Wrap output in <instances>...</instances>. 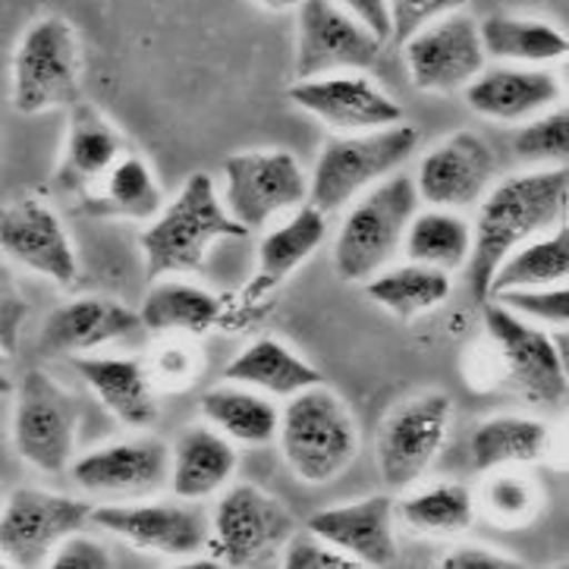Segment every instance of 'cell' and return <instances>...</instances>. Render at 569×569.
<instances>
[{
    "mask_svg": "<svg viewBox=\"0 0 569 569\" xmlns=\"http://www.w3.org/2000/svg\"><path fill=\"white\" fill-rule=\"evenodd\" d=\"M569 170L567 164L538 167L526 173H513L485 192L476 204L478 218L472 223V252L466 261V287L472 302L481 306L488 299V283L497 264L519 242L541 237L553 227L567 223Z\"/></svg>",
    "mask_w": 569,
    "mask_h": 569,
    "instance_id": "cell-1",
    "label": "cell"
},
{
    "mask_svg": "<svg viewBox=\"0 0 569 569\" xmlns=\"http://www.w3.org/2000/svg\"><path fill=\"white\" fill-rule=\"evenodd\" d=\"M485 340L476 356L488 362L476 390H510L538 406H560L567 400V362L557 352L553 333L503 309L495 299L481 302Z\"/></svg>",
    "mask_w": 569,
    "mask_h": 569,
    "instance_id": "cell-2",
    "label": "cell"
},
{
    "mask_svg": "<svg viewBox=\"0 0 569 569\" xmlns=\"http://www.w3.org/2000/svg\"><path fill=\"white\" fill-rule=\"evenodd\" d=\"M242 237H249V230L230 218L214 180L208 173H192L177 199L161 204L139 239L148 280L196 274L218 242Z\"/></svg>",
    "mask_w": 569,
    "mask_h": 569,
    "instance_id": "cell-3",
    "label": "cell"
},
{
    "mask_svg": "<svg viewBox=\"0 0 569 569\" xmlns=\"http://www.w3.org/2000/svg\"><path fill=\"white\" fill-rule=\"evenodd\" d=\"M274 441L299 481L328 485L359 453V425L347 400L321 381L287 397Z\"/></svg>",
    "mask_w": 569,
    "mask_h": 569,
    "instance_id": "cell-4",
    "label": "cell"
},
{
    "mask_svg": "<svg viewBox=\"0 0 569 569\" xmlns=\"http://www.w3.org/2000/svg\"><path fill=\"white\" fill-rule=\"evenodd\" d=\"M333 242V271L347 283H362L387 268L403 249L406 227L422 208L412 173H390L347 204Z\"/></svg>",
    "mask_w": 569,
    "mask_h": 569,
    "instance_id": "cell-5",
    "label": "cell"
},
{
    "mask_svg": "<svg viewBox=\"0 0 569 569\" xmlns=\"http://www.w3.org/2000/svg\"><path fill=\"white\" fill-rule=\"evenodd\" d=\"M422 132L409 123L366 129V132H340L321 148L309 177V204L321 214L343 211L366 189L397 173L419 151Z\"/></svg>",
    "mask_w": 569,
    "mask_h": 569,
    "instance_id": "cell-6",
    "label": "cell"
},
{
    "mask_svg": "<svg viewBox=\"0 0 569 569\" xmlns=\"http://www.w3.org/2000/svg\"><path fill=\"white\" fill-rule=\"evenodd\" d=\"M82 98V44L67 17L36 19L19 36L10 63V104L22 117L67 111Z\"/></svg>",
    "mask_w": 569,
    "mask_h": 569,
    "instance_id": "cell-7",
    "label": "cell"
},
{
    "mask_svg": "<svg viewBox=\"0 0 569 569\" xmlns=\"http://www.w3.org/2000/svg\"><path fill=\"white\" fill-rule=\"evenodd\" d=\"M79 422V400L44 368H29L13 387V450L38 472L60 476L70 469Z\"/></svg>",
    "mask_w": 569,
    "mask_h": 569,
    "instance_id": "cell-8",
    "label": "cell"
},
{
    "mask_svg": "<svg viewBox=\"0 0 569 569\" xmlns=\"http://www.w3.org/2000/svg\"><path fill=\"white\" fill-rule=\"evenodd\" d=\"M296 529L290 507L258 485H227L211 513L208 551L221 567H264L280 557Z\"/></svg>",
    "mask_w": 569,
    "mask_h": 569,
    "instance_id": "cell-9",
    "label": "cell"
},
{
    "mask_svg": "<svg viewBox=\"0 0 569 569\" xmlns=\"http://www.w3.org/2000/svg\"><path fill=\"white\" fill-rule=\"evenodd\" d=\"M223 208L249 233L309 202V173L293 151L258 148L223 161Z\"/></svg>",
    "mask_w": 569,
    "mask_h": 569,
    "instance_id": "cell-10",
    "label": "cell"
},
{
    "mask_svg": "<svg viewBox=\"0 0 569 569\" xmlns=\"http://www.w3.org/2000/svg\"><path fill=\"white\" fill-rule=\"evenodd\" d=\"M453 419V400L441 390L416 393L385 416L375 438L378 476L390 491L419 485L441 453Z\"/></svg>",
    "mask_w": 569,
    "mask_h": 569,
    "instance_id": "cell-11",
    "label": "cell"
},
{
    "mask_svg": "<svg viewBox=\"0 0 569 569\" xmlns=\"http://www.w3.org/2000/svg\"><path fill=\"white\" fill-rule=\"evenodd\" d=\"M89 500L17 488L0 507V560L3 567H48L54 548L67 535L89 529Z\"/></svg>",
    "mask_w": 569,
    "mask_h": 569,
    "instance_id": "cell-12",
    "label": "cell"
},
{
    "mask_svg": "<svg viewBox=\"0 0 569 569\" xmlns=\"http://www.w3.org/2000/svg\"><path fill=\"white\" fill-rule=\"evenodd\" d=\"M385 41L333 0H302L296 7V79L366 73Z\"/></svg>",
    "mask_w": 569,
    "mask_h": 569,
    "instance_id": "cell-13",
    "label": "cell"
},
{
    "mask_svg": "<svg viewBox=\"0 0 569 569\" xmlns=\"http://www.w3.org/2000/svg\"><path fill=\"white\" fill-rule=\"evenodd\" d=\"M89 526L127 545L164 557H199L208 551L211 516L196 500H136L92 507Z\"/></svg>",
    "mask_w": 569,
    "mask_h": 569,
    "instance_id": "cell-14",
    "label": "cell"
},
{
    "mask_svg": "<svg viewBox=\"0 0 569 569\" xmlns=\"http://www.w3.org/2000/svg\"><path fill=\"white\" fill-rule=\"evenodd\" d=\"M400 48L412 86L425 94L462 92L488 63L478 22L462 10L431 19L419 32L406 38Z\"/></svg>",
    "mask_w": 569,
    "mask_h": 569,
    "instance_id": "cell-15",
    "label": "cell"
},
{
    "mask_svg": "<svg viewBox=\"0 0 569 569\" xmlns=\"http://www.w3.org/2000/svg\"><path fill=\"white\" fill-rule=\"evenodd\" d=\"M495 180V148L476 129H457L431 151H425L412 177L419 202L447 211L476 208Z\"/></svg>",
    "mask_w": 569,
    "mask_h": 569,
    "instance_id": "cell-16",
    "label": "cell"
},
{
    "mask_svg": "<svg viewBox=\"0 0 569 569\" xmlns=\"http://www.w3.org/2000/svg\"><path fill=\"white\" fill-rule=\"evenodd\" d=\"M0 252L57 287H73L79 277L73 239L41 196H19L0 204Z\"/></svg>",
    "mask_w": 569,
    "mask_h": 569,
    "instance_id": "cell-17",
    "label": "cell"
},
{
    "mask_svg": "<svg viewBox=\"0 0 569 569\" xmlns=\"http://www.w3.org/2000/svg\"><path fill=\"white\" fill-rule=\"evenodd\" d=\"M287 98L333 132H366L403 123V104L366 73H331L296 79Z\"/></svg>",
    "mask_w": 569,
    "mask_h": 569,
    "instance_id": "cell-18",
    "label": "cell"
},
{
    "mask_svg": "<svg viewBox=\"0 0 569 569\" xmlns=\"http://www.w3.org/2000/svg\"><path fill=\"white\" fill-rule=\"evenodd\" d=\"M170 472V447L158 438L94 447L70 462V478L86 495L101 497H148L161 491Z\"/></svg>",
    "mask_w": 569,
    "mask_h": 569,
    "instance_id": "cell-19",
    "label": "cell"
},
{
    "mask_svg": "<svg viewBox=\"0 0 569 569\" xmlns=\"http://www.w3.org/2000/svg\"><path fill=\"white\" fill-rule=\"evenodd\" d=\"M393 503L397 500L390 495H371L352 503L328 507L309 519V532L347 553L356 567H393L400 557L393 532Z\"/></svg>",
    "mask_w": 569,
    "mask_h": 569,
    "instance_id": "cell-20",
    "label": "cell"
},
{
    "mask_svg": "<svg viewBox=\"0 0 569 569\" xmlns=\"http://www.w3.org/2000/svg\"><path fill=\"white\" fill-rule=\"evenodd\" d=\"M67 111H70L67 142H63V154H60L54 180L57 186H63L67 192L82 199L86 192H92L94 186L101 183V177L132 146H129L127 132L117 127L94 101L79 98Z\"/></svg>",
    "mask_w": 569,
    "mask_h": 569,
    "instance_id": "cell-21",
    "label": "cell"
},
{
    "mask_svg": "<svg viewBox=\"0 0 569 569\" xmlns=\"http://www.w3.org/2000/svg\"><path fill=\"white\" fill-rule=\"evenodd\" d=\"M469 111L495 123H526L538 113L551 111L563 98V86L545 67H495L481 73L462 89Z\"/></svg>",
    "mask_w": 569,
    "mask_h": 569,
    "instance_id": "cell-22",
    "label": "cell"
},
{
    "mask_svg": "<svg viewBox=\"0 0 569 569\" xmlns=\"http://www.w3.org/2000/svg\"><path fill=\"white\" fill-rule=\"evenodd\" d=\"M70 362L117 422L132 431H148L158 425V387L148 375L146 359L79 352L70 356Z\"/></svg>",
    "mask_w": 569,
    "mask_h": 569,
    "instance_id": "cell-23",
    "label": "cell"
},
{
    "mask_svg": "<svg viewBox=\"0 0 569 569\" xmlns=\"http://www.w3.org/2000/svg\"><path fill=\"white\" fill-rule=\"evenodd\" d=\"M142 331L139 312L108 296H79L48 315L41 349L57 356H79Z\"/></svg>",
    "mask_w": 569,
    "mask_h": 569,
    "instance_id": "cell-24",
    "label": "cell"
},
{
    "mask_svg": "<svg viewBox=\"0 0 569 569\" xmlns=\"http://www.w3.org/2000/svg\"><path fill=\"white\" fill-rule=\"evenodd\" d=\"M239 466V447L211 425H189L170 447L167 488L180 500H204L221 495L233 481Z\"/></svg>",
    "mask_w": 569,
    "mask_h": 569,
    "instance_id": "cell-25",
    "label": "cell"
},
{
    "mask_svg": "<svg viewBox=\"0 0 569 569\" xmlns=\"http://www.w3.org/2000/svg\"><path fill=\"white\" fill-rule=\"evenodd\" d=\"M553 447H557V435L551 425L535 416H513V412L481 419L469 435V457L478 472L548 462L553 457Z\"/></svg>",
    "mask_w": 569,
    "mask_h": 569,
    "instance_id": "cell-26",
    "label": "cell"
},
{
    "mask_svg": "<svg viewBox=\"0 0 569 569\" xmlns=\"http://www.w3.org/2000/svg\"><path fill=\"white\" fill-rule=\"evenodd\" d=\"M328 237V214H321L315 204H299L290 218L274 227L258 246L256 274L249 280V299L271 293L287 277H293L309 258L321 249Z\"/></svg>",
    "mask_w": 569,
    "mask_h": 569,
    "instance_id": "cell-27",
    "label": "cell"
},
{
    "mask_svg": "<svg viewBox=\"0 0 569 569\" xmlns=\"http://www.w3.org/2000/svg\"><path fill=\"white\" fill-rule=\"evenodd\" d=\"M148 333H199L211 331L223 315L221 296L189 283L183 277H158L136 309Z\"/></svg>",
    "mask_w": 569,
    "mask_h": 569,
    "instance_id": "cell-28",
    "label": "cell"
},
{
    "mask_svg": "<svg viewBox=\"0 0 569 569\" xmlns=\"http://www.w3.org/2000/svg\"><path fill=\"white\" fill-rule=\"evenodd\" d=\"M223 381L230 385L252 387L271 397H293L306 387L321 385L325 375L306 362L299 352L280 343L277 337H258L246 349H239L237 356L223 368Z\"/></svg>",
    "mask_w": 569,
    "mask_h": 569,
    "instance_id": "cell-29",
    "label": "cell"
},
{
    "mask_svg": "<svg viewBox=\"0 0 569 569\" xmlns=\"http://www.w3.org/2000/svg\"><path fill=\"white\" fill-rule=\"evenodd\" d=\"M366 296L381 306L400 321H416L431 309H441L443 302L453 293V277L431 268V264H419V261H406V264H387L378 274L362 280Z\"/></svg>",
    "mask_w": 569,
    "mask_h": 569,
    "instance_id": "cell-30",
    "label": "cell"
},
{
    "mask_svg": "<svg viewBox=\"0 0 569 569\" xmlns=\"http://www.w3.org/2000/svg\"><path fill=\"white\" fill-rule=\"evenodd\" d=\"M86 211L101 218H123V221H151L161 204L164 192L154 177V170L139 151L129 148L127 154L101 177L92 192L82 196Z\"/></svg>",
    "mask_w": 569,
    "mask_h": 569,
    "instance_id": "cell-31",
    "label": "cell"
},
{
    "mask_svg": "<svg viewBox=\"0 0 569 569\" xmlns=\"http://www.w3.org/2000/svg\"><path fill=\"white\" fill-rule=\"evenodd\" d=\"M202 419L214 431H221L223 438L237 443V447H264L277 438V425H280V409H277L268 393L252 390V387L230 385L208 390L199 403Z\"/></svg>",
    "mask_w": 569,
    "mask_h": 569,
    "instance_id": "cell-32",
    "label": "cell"
},
{
    "mask_svg": "<svg viewBox=\"0 0 569 569\" xmlns=\"http://www.w3.org/2000/svg\"><path fill=\"white\" fill-rule=\"evenodd\" d=\"M478 36H481L485 57H495L503 63L545 67L569 54L567 36L545 19L497 13L478 22Z\"/></svg>",
    "mask_w": 569,
    "mask_h": 569,
    "instance_id": "cell-33",
    "label": "cell"
},
{
    "mask_svg": "<svg viewBox=\"0 0 569 569\" xmlns=\"http://www.w3.org/2000/svg\"><path fill=\"white\" fill-rule=\"evenodd\" d=\"M569 277V230L567 223L553 227L541 237L519 242L497 264L488 283V299L503 290H532V287H553L567 283Z\"/></svg>",
    "mask_w": 569,
    "mask_h": 569,
    "instance_id": "cell-34",
    "label": "cell"
},
{
    "mask_svg": "<svg viewBox=\"0 0 569 569\" xmlns=\"http://www.w3.org/2000/svg\"><path fill=\"white\" fill-rule=\"evenodd\" d=\"M393 513L409 532L422 538H459L472 529L478 503L476 495L457 481H435L393 503Z\"/></svg>",
    "mask_w": 569,
    "mask_h": 569,
    "instance_id": "cell-35",
    "label": "cell"
},
{
    "mask_svg": "<svg viewBox=\"0 0 569 569\" xmlns=\"http://www.w3.org/2000/svg\"><path fill=\"white\" fill-rule=\"evenodd\" d=\"M406 261H419L441 268L447 274L462 271L472 252V223L459 211L447 208H419L406 227L403 249Z\"/></svg>",
    "mask_w": 569,
    "mask_h": 569,
    "instance_id": "cell-36",
    "label": "cell"
},
{
    "mask_svg": "<svg viewBox=\"0 0 569 569\" xmlns=\"http://www.w3.org/2000/svg\"><path fill=\"white\" fill-rule=\"evenodd\" d=\"M485 476L488 478L481 485V495L476 497V503L485 507V513L507 529L532 522L541 510V495L532 478H526L519 469H495Z\"/></svg>",
    "mask_w": 569,
    "mask_h": 569,
    "instance_id": "cell-37",
    "label": "cell"
},
{
    "mask_svg": "<svg viewBox=\"0 0 569 569\" xmlns=\"http://www.w3.org/2000/svg\"><path fill=\"white\" fill-rule=\"evenodd\" d=\"M513 154L529 164H567L569 158V113L567 108L532 117L513 136Z\"/></svg>",
    "mask_w": 569,
    "mask_h": 569,
    "instance_id": "cell-38",
    "label": "cell"
},
{
    "mask_svg": "<svg viewBox=\"0 0 569 569\" xmlns=\"http://www.w3.org/2000/svg\"><path fill=\"white\" fill-rule=\"evenodd\" d=\"M146 368L158 390H186L202 371V352L189 333H161Z\"/></svg>",
    "mask_w": 569,
    "mask_h": 569,
    "instance_id": "cell-39",
    "label": "cell"
},
{
    "mask_svg": "<svg viewBox=\"0 0 569 569\" xmlns=\"http://www.w3.org/2000/svg\"><path fill=\"white\" fill-rule=\"evenodd\" d=\"M503 309H510L519 318L532 321V325H553V328H567L569 321V290L567 283H553V287H532V290H503L491 296Z\"/></svg>",
    "mask_w": 569,
    "mask_h": 569,
    "instance_id": "cell-40",
    "label": "cell"
},
{
    "mask_svg": "<svg viewBox=\"0 0 569 569\" xmlns=\"http://www.w3.org/2000/svg\"><path fill=\"white\" fill-rule=\"evenodd\" d=\"M476 0H387V17H390V41L403 44L412 32H419L431 19L466 10Z\"/></svg>",
    "mask_w": 569,
    "mask_h": 569,
    "instance_id": "cell-41",
    "label": "cell"
},
{
    "mask_svg": "<svg viewBox=\"0 0 569 569\" xmlns=\"http://www.w3.org/2000/svg\"><path fill=\"white\" fill-rule=\"evenodd\" d=\"M280 560L287 569H352L356 563L349 560L347 553H340L333 545L321 541L312 532H299L296 529L290 535V541L283 545Z\"/></svg>",
    "mask_w": 569,
    "mask_h": 569,
    "instance_id": "cell-42",
    "label": "cell"
},
{
    "mask_svg": "<svg viewBox=\"0 0 569 569\" xmlns=\"http://www.w3.org/2000/svg\"><path fill=\"white\" fill-rule=\"evenodd\" d=\"M29 318V302L19 293L17 277L10 274L7 264H0V349L3 352H17L22 325Z\"/></svg>",
    "mask_w": 569,
    "mask_h": 569,
    "instance_id": "cell-43",
    "label": "cell"
},
{
    "mask_svg": "<svg viewBox=\"0 0 569 569\" xmlns=\"http://www.w3.org/2000/svg\"><path fill=\"white\" fill-rule=\"evenodd\" d=\"M48 567L54 569H108L113 567V557L111 551L101 545V541H94L82 532L67 535L60 545L51 553V560H48Z\"/></svg>",
    "mask_w": 569,
    "mask_h": 569,
    "instance_id": "cell-44",
    "label": "cell"
},
{
    "mask_svg": "<svg viewBox=\"0 0 569 569\" xmlns=\"http://www.w3.org/2000/svg\"><path fill=\"white\" fill-rule=\"evenodd\" d=\"M441 569H510L522 567L510 553H500L495 548L485 545H459L453 551H447L441 557Z\"/></svg>",
    "mask_w": 569,
    "mask_h": 569,
    "instance_id": "cell-45",
    "label": "cell"
},
{
    "mask_svg": "<svg viewBox=\"0 0 569 569\" xmlns=\"http://www.w3.org/2000/svg\"><path fill=\"white\" fill-rule=\"evenodd\" d=\"M356 19H362L368 29L381 41H390V17H387V0H333Z\"/></svg>",
    "mask_w": 569,
    "mask_h": 569,
    "instance_id": "cell-46",
    "label": "cell"
},
{
    "mask_svg": "<svg viewBox=\"0 0 569 569\" xmlns=\"http://www.w3.org/2000/svg\"><path fill=\"white\" fill-rule=\"evenodd\" d=\"M13 375H10V352L0 349V397H10L13 393Z\"/></svg>",
    "mask_w": 569,
    "mask_h": 569,
    "instance_id": "cell-47",
    "label": "cell"
},
{
    "mask_svg": "<svg viewBox=\"0 0 569 569\" xmlns=\"http://www.w3.org/2000/svg\"><path fill=\"white\" fill-rule=\"evenodd\" d=\"M256 3L264 10H274V13H287V10H296L302 0H256Z\"/></svg>",
    "mask_w": 569,
    "mask_h": 569,
    "instance_id": "cell-48",
    "label": "cell"
},
{
    "mask_svg": "<svg viewBox=\"0 0 569 569\" xmlns=\"http://www.w3.org/2000/svg\"><path fill=\"white\" fill-rule=\"evenodd\" d=\"M3 497H7V495H3V491H0V507H3Z\"/></svg>",
    "mask_w": 569,
    "mask_h": 569,
    "instance_id": "cell-49",
    "label": "cell"
},
{
    "mask_svg": "<svg viewBox=\"0 0 569 569\" xmlns=\"http://www.w3.org/2000/svg\"><path fill=\"white\" fill-rule=\"evenodd\" d=\"M0 567H3V560H0Z\"/></svg>",
    "mask_w": 569,
    "mask_h": 569,
    "instance_id": "cell-50",
    "label": "cell"
}]
</instances>
